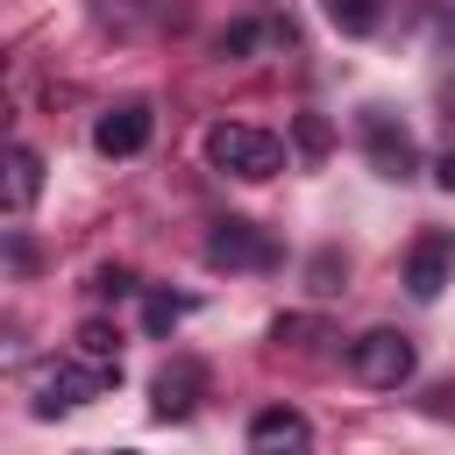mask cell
Returning <instances> with one entry per match:
<instances>
[{
    "instance_id": "obj_1",
    "label": "cell",
    "mask_w": 455,
    "mask_h": 455,
    "mask_svg": "<svg viewBox=\"0 0 455 455\" xmlns=\"http://www.w3.org/2000/svg\"><path fill=\"white\" fill-rule=\"evenodd\" d=\"M206 164L228 171V178H277L284 171V142L270 128H249V121H213L206 128Z\"/></svg>"
},
{
    "instance_id": "obj_2",
    "label": "cell",
    "mask_w": 455,
    "mask_h": 455,
    "mask_svg": "<svg viewBox=\"0 0 455 455\" xmlns=\"http://www.w3.org/2000/svg\"><path fill=\"white\" fill-rule=\"evenodd\" d=\"M348 370H355V384H370V391H398V384L419 370V348H412V334H398V327H370V334L348 341Z\"/></svg>"
},
{
    "instance_id": "obj_3",
    "label": "cell",
    "mask_w": 455,
    "mask_h": 455,
    "mask_svg": "<svg viewBox=\"0 0 455 455\" xmlns=\"http://www.w3.org/2000/svg\"><path fill=\"white\" fill-rule=\"evenodd\" d=\"M206 263H213V270H270V263H277V235L256 228V220H242V213H228V220H213V235H206Z\"/></svg>"
},
{
    "instance_id": "obj_4",
    "label": "cell",
    "mask_w": 455,
    "mask_h": 455,
    "mask_svg": "<svg viewBox=\"0 0 455 455\" xmlns=\"http://www.w3.org/2000/svg\"><path fill=\"white\" fill-rule=\"evenodd\" d=\"M355 128H363V149H370L377 178H412V171H419V149H412L405 121H391V107H363Z\"/></svg>"
},
{
    "instance_id": "obj_5",
    "label": "cell",
    "mask_w": 455,
    "mask_h": 455,
    "mask_svg": "<svg viewBox=\"0 0 455 455\" xmlns=\"http://www.w3.org/2000/svg\"><path fill=\"white\" fill-rule=\"evenodd\" d=\"M455 284V235L448 228H427L412 249H405V291L412 299H441Z\"/></svg>"
},
{
    "instance_id": "obj_6",
    "label": "cell",
    "mask_w": 455,
    "mask_h": 455,
    "mask_svg": "<svg viewBox=\"0 0 455 455\" xmlns=\"http://www.w3.org/2000/svg\"><path fill=\"white\" fill-rule=\"evenodd\" d=\"M121 370H92V363H57L50 377H43V398H36V412L50 419V412H78V405H92L107 384H114Z\"/></svg>"
},
{
    "instance_id": "obj_7",
    "label": "cell",
    "mask_w": 455,
    "mask_h": 455,
    "mask_svg": "<svg viewBox=\"0 0 455 455\" xmlns=\"http://www.w3.org/2000/svg\"><path fill=\"white\" fill-rule=\"evenodd\" d=\"M199 398H206V370H199L192 355L164 363V370H156V384H149V412H156V419H192V412H199Z\"/></svg>"
},
{
    "instance_id": "obj_8",
    "label": "cell",
    "mask_w": 455,
    "mask_h": 455,
    "mask_svg": "<svg viewBox=\"0 0 455 455\" xmlns=\"http://www.w3.org/2000/svg\"><path fill=\"white\" fill-rule=\"evenodd\" d=\"M249 455H313V427L299 405H263L249 419Z\"/></svg>"
},
{
    "instance_id": "obj_9",
    "label": "cell",
    "mask_w": 455,
    "mask_h": 455,
    "mask_svg": "<svg viewBox=\"0 0 455 455\" xmlns=\"http://www.w3.org/2000/svg\"><path fill=\"white\" fill-rule=\"evenodd\" d=\"M149 128H156V114H149L142 100H121V107H107V114L92 121V149H100V156H135V149L149 142Z\"/></svg>"
},
{
    "instance_id": "obj_10",
    "label": "cell",
    "mask_w": 455,
    "mask_h": 455,
    "mask_svg": "<svg viewBox=\"0 0 455 455\" xmlns=\"http://www.w3.org/2000/svg\"><path fill=\"white\" fill-rule=\"evenodd\" d=\"M36 199H43V156L7 142L0 149V213H28Z\"/></svg>"
},
{
    "instance_id": "obj_11",
    "label": "cell",
    "mask_w": 455,
    "mask_h": 455,
    "mask_svg": "<svg viewBox=\"0 0 455 455\" xmlns=\"http://www.w3.org/2000/svg\"><path fill=\"white\" fill-rule=\"evenodd\" d=\"M71 348H78V363H92V370H121V334H114L107 320H85Z\"/></svg>"
},
{
    "instance_id": "obj_12",
    "label": "cell",
    "mask_w": 455,
    "mask_h": 455,
    "mask_svg": "<svg viewBox=\"0 0 455 455\" xmlns=\"http://www.w3.org/2000/svg\"><path fill=\"white\" fill-rule=\"evenodd\" d=\"M185 313H192L185 291H149V299H142V327H149V334H171Z\"/></svg>"
},
{
    "instance_id": "obj_13",
    "label": "cell",
    "mask_w": 455,
    "mask_h": 455,
    "mask_svg": "<svg viewBox=\"0 0 455 455\" xmlns=\"http://www.w3.org/2000/svg\"><path fill=\"white\" fill-rule=\"evenodd\" d=\"M377 14H384V0H327V21H334L341 36H370Z\"/></svg>"
},
{
    "instance_id": "obj_14",
    "label": "cell",
    "mask_w": 455,
    "mask_h": 455,
    "mask_svg": "<svg viewBox=\"0 0 455 455\" xmlns=\"http://www.w3.org/2000/svg\"><path fill=\"white\" fill-rule=\"evenodd\" d=\"M270 341H291V348L327 341V320H313V313H277V320H270Z\"/></svg>"
},
{
    "instance_id": "obj_15",
    "label": "cell",
    "mask_w": 455,
    "mask_h": 455,
    "mask_svg": "<svg viewBox=\"0 0 455 455\" xmlns=\"http://www.w3.org/2000/svg\"><path fill=\"white\" fill-rule=\"evenodd\" d=\"M291 142H299V156H327V149H334L327 114H299V121H291Z\"/></svg>"
},
{
    "instance_id": "obj_16",
    "label": "cell",
    "mask_w": 455,
    "mask_h": 455,
    "mask_svg": "<svg viewBox=\"0 0 455 455\" xmlns=\"http://www.w3.org/2000/svg\"><path fill=\"white\" fill-rule=\"evenodd\" d=\"M263 36H277V28H263V21H235V28H220V57H249Z\"/></svg>"
},
{
    "instance_id": "obj_17",
    "label": "cell",
    "mask_w": 455,
    "mask_h": 455,
    "mask_svg": "<svg viewBox=\"0 0 455 455\" xmlns=\"http://www.w3.org/2000/svg\"><path fill=\"white\" fill-rule=\"evenodd\" d=\"M92 291H100V299H128V291H135V270H128V263H100V270H92Z\"/></svg>"
},
{
    "instance_id": "obj_18",
    "label": "cell",
    "mask_w": 455,
    "mask_h": 455,
    "mask_svg": "<svg viewBox=\"0 0 455 455\" xmlns=\"http://www.w3.org/2000/svg\"><path fill=\"white\" fill-rule=\"evenodd\" d=\"M334 277H341V263H334V256H313V291H341Z\"/></svg>"
},
{
    "instance_id": "obj_19",
    "label": "cell",
    "mask_w": 455,
    "mask_h": 455,
    "mask_svg": "<svg viewBox=\"0 0 455 455\" xmlns=\"http://www.w3.org/2000/svg\"><path fill=\"white\" fill-rule=\"evenodd\" d=\"M434 185H441V192H455V149H448V156L434 164Z\"/></svg>"
},
{
    "instance_id": "obj_20",
    "label": "cell",
    "mask_w": 455,
    "mask_h": 455,
    "mask_svg": "<svg viewBox=\"0 0 455 455\" xmlns=\"http://www.w3.org/2000/svg\"><path fill=\"white\" fill-rule=\"evenodd\" d=\"M0 114H7V64H0Z\"/></svg>"
},
{
    "instance_id": "obj_21",
    "label": "cell",
    "mask_w": 455,
    "mask_h": 455,
    "mask_svg": "<svg viewBox=\"0 0 455 455\" xmlns=\"http://www.w3.org/2000/svg\"><path fill=\"white\" fill-rule=\"evenodd\" d=\"M448 107H455V85H448Z\"/></svg>"
},
{
    "instance_id": "obj_22",
    "label": "cell",
    "mask_w": 455,
    "mask_h": 455,
    "mask_svg": "<svg viewBox=\"0 0 455 455\" xmlns=\"http://www.w3.org/2000/svg\"><path fill=\"white\" fill-rule=\"evenodd\" d=\"M121 455H128V448H121Z\"/></svg>"
}]
</instances>
